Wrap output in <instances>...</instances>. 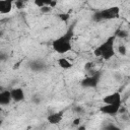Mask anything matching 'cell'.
<instances>
[{"label": "cell", "instance_id": "cell-19", "mask_svg": "<svg viewBox=\"0 0 130 130\" xmlns=\"http://www.w3.org/2000/svg\"><path fill=\"white\" fill-rule=\"evenodd\" d=\"M52 9H53V8H52L51 6H49V5H46V6H43V7L40 8V10H41L42 13H49Z\"/></svg>", "mask_w": 130, "mask_h": 130}, {"label": "cell", "instance_id": "cell-20", "mask_svg": "<svg viewBox=\"0 0 130 130\" xmlns=\"http://www.w3.org/2000/svg\"><path fill=\"white\" fill-rule=\"evenodd\" d=\"M73 111H74L75 113H77V114H82V113H84V109H83L81 106H75V107L73 108Z\"/></svg>", "mask_w": 130, "mask_h": 130}, {"label": "cell", "instance_id": "cell-7", "mask_svg": "<svg viewBox=\"0 0 130 130\" xmlns=\"http://www.w3.org/2000/svg\"><path fill=\"white\" fill-rule=\"evenodd\" d=\"M14 0H0V13L8 14L13 7Z\"/></svg>", "mask_w": 130, "mask_h": 130}, {"label": "cell", "instance_id": "cell-11", "mask_svg": "<svg viewBox=\"0 0 130 130\" xmlns=\"http://www.w3.org/2000/svg\"><path fill=\"white\" fill-rule=\"evenodd\" d=\"M34 3L39 8L46 6V5H49L52 8H54L57 5V0H34Z\"/></svg>", "mask_w": 130, "mask_h": 130}, {"label": "cell", "instance_id": "cell-13", "mask_svg": "<svg viewBox=\"0 0 130 130\" xmlns=\"http://www.w3.org/2000/svg\"><path fill=\"white\" fill-rule=\"evenodd\" d=\"M44 67H45L44 63H42L40 61H34L32 63H30V68L34 71H42L44 69Z\"/></svg>", "mask_w": 130, "mask_h": 130}, {"label": "cell", "instance_id": "cell-17", "mask_svg": "<svg viewBox=\"0 0 130 130\" xmlns=\"http://www.w3.org/2000/svg\"><path fill=\"white\" fill-rule=\"evenodd\" d=\"M15 6L17 9H22L24 7V1L23 0H14Z\"/></svg>", "mask_w": 130, "mask_h": 130}, {"label": "cell", "instance_id": "cell-15", "mask_svg": "<svg viewBox=\"0 0 130 130\" xmlns=\"http://www.w3.org/2000/svg\"><path fill=\"white\" fill-rule=\"evenodd\" d=\"M118 52H119L120 55L125 56V55L127 54V48H126L124 45H119V46H118Z\"/></svg>", "mask_w": 130, "mask_h": 130}, {"label": "cell", "instance_id": "cell-24", "mask_svg": "<svg viewBox=\"0 0 130 130\" xmlns=\"http://www.w3.org/2000/svg\"><path fill=\"white\" fill-rule=\"evenodd\" d=\"M78 129H79V130H81V129H85V127H84V126H81V127H78Z\"/></svg>", "mask_w": 130, "mask_h": 130}, {"label": "cell", "instance_id": "cell-5", "mask_svg": "<svg viewBox=\"0 0 130 130\" xmlns=\"http://www.w3.org/2000/svg\"><path fill=\"white\" fill-rule=\"evenodd\" d=\"M121 108V104H104V106L100 107V112L105 115L114 116L119 113Z\"/></svg>", "mask_w": 130, "mask_h": 130}, {"label": "cell", "instance_id": "cell-2", "mask_svg": "<svg viewBox=\"0 0 130 130\" xmlns=\"http://www.w3.org/2000/svg\"><path fill=\"white\" fill-rule=\"evenodd\" d=\"M115 34L113 36H110L106 39L99 47H96L93 51V55L95 57H102L104 60H110L113 57L116 56L115 51V40H116Z\"/></svg>", "mask_w": 130, "mask_h": 130}, {"label": "cell", "instance_id": "cell-3", "mask_svg": "<svg viewBox=\"0 0 130 130\" xmlns=\"http://www.w3.org/2000/svg\"><path fill=\"white\" fill-rule=\"evenodd\" d=\"M120 15V8L118 6H111L100 11H96L92 15V19L94 21H102V20H110L118 18Z\"/></svg>", "mask_w": 130, "mask_h": 130}, {"label": "cell", "instance_id": "cell-14", "mask_svg": "<svg viewBox=\"0 0 130 130\" xmlns=\"http://www.w3.org/2000/svg\"><path fill=\"white\" fill-rule=\"evenodd\" d=\"M115 36L120 39H125L128 37V32H127V30H124V29H118V30H116Z\"/></svg>", "mask_w": 130, "mask_h": 130}, {"label": "cell", "instance_id": "cell-12", "mask_svg": "<svg viewBox=\"0 0 130 130\" xmlns=\"http://www.w3.org/2000/svg\"><path fill=\"white\" fill-rule=\"evenodd\" d=\"M57 62H58V65H59V67L60 68H62V69H70L71 67H72V64H71V62L68 60V59H66V58H59L58 60H57Z\"/></svg>", "mask_w": 130, "mask_h": 130}, {"label": "cell", "instance_id": "cell-16", "mask_svg": "<svg viewBox=\"0 0 130 130\" xmlns=\"http://www.w3.org/2000/svg\"><path fill=\"white\" fill-rule=\"evenodd\" d=\"M58 17H59L62 21H65V22H66V21L70 18V15H69L68 13H59V14H58Z\"/></svg>", "mask_w": 130, "mask_h": 130}, {"label": "cell", "instance_id": "cell-18", "mask_svg": "<svg viewBox=\"0 0 130 130\" xmlns=\"http://www.w3.org/2000/svg\"><path fill=\"white\" fill-rule=\"evenodd\" d=\"M93 67H94L93 62H87V63H85V65H84V69H85L86 71H89V72L92 71V68H93Z\"/></svg>", "mask_w": 130, "mask_h": 130}, {"label": "cell", "instance_id": "cell-10", "mask_svg": "<svg viewBox=\"0 0 130 130\" xmlns=\"http://www.w3.org/2000/svg\"><path fill=\"white\" fill-rule=\"evenodd\" d=\"M11 101H12V96H11L10 90L6 89L0 92V105L1 106H7L11 103Z\"/></svg>", "mask_w": 130, "mask_h": 130}, {"label": "cell", "instance_id": "cell-4", "mask_svg": "<svg viewBox=\"0 0 130 130\" xmlns=\"http://www.w3.org/2000/svg\"><path fill=\"white\" fill-rule=\"evenodd\" d=\"M101 76H102V73L100 71L91 73L89 76L83 78L80 81V85L82 87H86V88H94V87H96L99 85Z\"/></svg>", "mask_w": 130, "mask_h": 130}, {"label": "cell", "instance_id": "cell-22", "mask_svg": "<svg viewBox=\"0 0 130 130\" xmlns=\"http://www.w3.org/2000/svg\"><path fill=\"white\" fill-rule=\"evenodd\" d=\"M31 101H32L35 104H39V103L41 102V98H38V96H34Z\"/></svg>", "mask_w": 130, "mask_h": 130}, {"label": "cell", "instance_id": "cell-8", "mask_svg": "<svg viewBox=\"0 0 130 130\" xmlns=\"http://www.w3.org/2000/svg\"><path fill=\"white\" fill-rule=\"evenodd\" d=\"M62 119H63V112H55V113L48 115V117H47V121L51 125H56V124L60 123L62 121Z\"/></svg>", "mask_w": 130, "mask_h": 130}, {"label": "cell", "instance_id": "cell-1", "mask_svg": "<svg viewBox=\"0 0 130 130\" xmlns=\"http://www.w3.org/2000/svg\"><path fill=\"white\" fill-rule=\"evenodd\" d=\"M74 37L73 26L71 25L65 34L52 42V48L58 54H65L72 50V39Z\"/></svg>", "mask_w": 130, "mask_h": 130}, {"label": "cell", "instance_id": "cell-21", "mask_svg": "<svg viewBox=\"0 0 130 130\" xmlns=\"http://www.w3.org/2000/svg\"><path fill=\"white\" fill-rule=\"evenodd\" d=\"M80 122H81V119H80V118H75V119L72 121V124H73V126H78V125L80 124Z\"/></svg>", "mask_w": 130, "mask_h": 130}, {"label": "cell", "instance_id": "cell-9", "mask_svg": "<svg viewBox=\"0 0 130 130\" xmlns=\"http://www.w3.org/2000/svg\"><path fill=\"white\" fill-rule=\"evenodd\" d=\"M10 91H11V96H12V101L13 102H16V103L21 102L25 96V94L23 92V89L20 88V87L12 88Z\"/></svg>", "mask_w": 130, "mask_h": 130}, {"label": "cell", "instance_id": "cell-6", "mask_svg": "<svg viewBox=\"0 0 130 130\" xmlns=\"http://www.w3.org/2000/svg\"><path fill=\"white\" fill-rule=\"evenodd\" d=\"M102 102L104 104H121L122 103L121 93L119 91H115L110 94H107L102 99Z\"/></svg>", "mask_w": 130, "mask_h": 130}, {"label": "cell", "instance_id": "cell-23", "mask_svg": "<svg viewBox=\"0 0 130 130\" xmlns=\"http://www.w3.org/2000/svg\"><path fill=\"white\" fill-rule=\"evenodd\" d=\"M106 129H118V127H116L115 125H109V126H106Z\"/></svg>", "mask_w": 130, "mask_h": 130}]
</instances>
